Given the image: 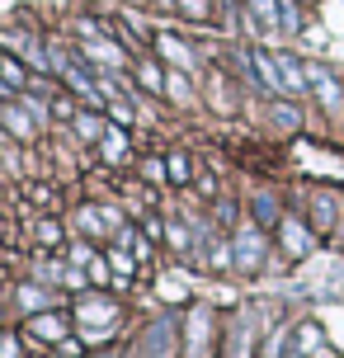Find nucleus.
<instances>
[{
	"instance_id": "obj_1",
	"label": "nucleus",
	"mask_w": 344,
	"mask_h": 358,
	"mask_svg": "<svg viewBox=\"0 0 344 358\" xmlns=\"http://www.w3.org/2000/svg\"><path fill=\"white\" fill-rule=\"evenodd\" d=\"M76 321H80V335H85V340H104V335H113V325H118V302H104V297L80 292Z\"/></svg>"
},
{
	"instance_id": "obj_2",
	"label": "nucleus",
	"mask_w": 344,
	"mask_h": 358,
	"mask_svg": "<svg viewBox=\"0 0 344 358\" xmlns=\"http://www.w3.org/2000/svg\"><path fill=\"white\" fill-rule=\"evenodd\" d=\"M0 48H10V52H15L34 76H52V62H48V48H43V38L29 34V29H5V34H0Z\"/></svg>"
},
{
	"instance_id": "obj_3",
	"label": "nucleus",
	"mask_w": 344,
	"mask_h": 358,
	"mask_svg": "<svg viewBox=\"0 0 344 358\" xmlns=\"http://www.w3.org/2000/svg\"><path fill=\"white\" fill-rule=\"evenodd\" d=\"M264 250H269V241H264V227H259V222H245V227L231 236V259H236L241 273H255V268L264 264Z\"/></svg>"
},
{
	"instance_id": "obj_4",
	"label": "nucleus",
	"mask_w": 344,
	"mask_h": 358,
	"mask_svg": "<svg viewBox=\"0 0 344 358\" xmlns=\"http://www.w3.org/2000/svg\"><path fill=\"white\" fill-rule=\"evenodd\" d=\"M241 66H245V76H250L255 85L264 90V94H288V85H283V76H278V57L264 52V48H255V52L241 57Z\"/></svg>"
},
{
	"instance_id": "obj_5",
	"label": "nucleus",
	"mask_w": 344,
	"mask_h": 358,
	"mask_svg": "<svg viewBox=\"0 0 344 358\" xmlns=\"http://www.w3.org/2000/svg\"><path fill=\"white\" fill-rule=\"evenodd\" d=\"M76 52H80V62H90V66H104V71H127V48L118 43V38H109V34L80 43Z\"/></svg>"
},
{
	"instance_id": "obj_6",
	"label": "nucleus",
	"mask_w": 344,
	"mask_h": 358,
	"mask_svg": "<svg viewBox=\"0 0 344 358\" xmlns=\"http://www.w3.org/2000/svg\"><path fill=\"white\" fill-rule=\"evenodd\" d=\"M307 85H311V94L321 99V108H326L330 118H340L344 113V85L321 66V62H307Z\"/></svg>"
},
{
	"instance_id": "obj_7",
	"label": "nucleus",
	"mask_w": 344,
	"mask_h": 358,
	"mask_svg": "<svg viewBox=\"0 0 344 358\" xmlns=\"http://www.w3.org/2000/svg\"><path fill=\"white\" fill-rule=\"evenodd\" d=\"M137 354L142 358H175V321L161 316V321L146 325L142 340H137Z\"/></svg>"
},
{
	"instance_id": "obj_8",
	"label": "nucleus",
	"mask_w": 344,
	"mask_h": 358,
	"mask_svg": "<svg viewBox=\"0 0 344 358\" xmlns=\"http://www.w3.org/2000/svg\"><path fill=\"white\" fill-rule=\"evenodd\" d=\"M0 127H5L15 142H29V137L38 132V118H34V113H29L24 104H19V99H10V104L0 108Z\"/></svg>"
},
{
	"instance_id": "obj_9",
	"label": "nucleus",
	"mask_w": 344,
	"mask_h": 358,
	"mask_svg": "<svg viewBox=\"0 0 344 358\" xmlns=\"http://www.w3.org/2000/svg\"><path fill=\"white\" fill-rule=\"evenodd\" d=\"M278 245H283L288 259H307V255H311V231L302 227V222L283 217V222H278Z\"/></svg>"
},
{
	"instance_id": "obj_10",
	"label": "nucleus",
	"mask_w": 344,
	"mask_h": 358,
	"mask_svg": "<svg viewBox=\"0 0 344 358\" xmlns=\"http://www.w3.org/2000/svg\"><path fill=\"white\" fill-rule=\"evenodd\" d=\"M29 335L48 344H66V316L62 311H38V316H29Z\"/></svg>"
},
{
	"instance_id": "obj_11",
	"label": "nucleus",
	"mask_w": 344,
	"mask_h": 358,
	"mask_svg": "<svg viewBox=\"0 0 344 358\" xmlns=\"http://www.w3.org/2000/svg\"><path fill=\"white\" fill-rule=\"evenodd\" d=\"M208 330H213V316H208V306H194V316H189V330H184V349H189V358H203V354H208Z\"/></svg>"
},
{
	"instance_id": "obj_12",
	"label": "nucleus",
	"mask_w": 344,
	"mask_h": 358,
	"mask_svg": "<svg viewBox=\"0 0 344 358\" xmlns=\"http://www.w3.org/2000/svg\"><path fill=\"white\" fill-rule=\"evenodd\" d=\"M156 52H161L170 66H180V71H194V52H189V43H180L175 34H156Z\"/></svg>"
},
{
	"instance_id": "obj_13",
	"label": "nucleus",
	"mask_w": 344,
	"mask_h": 358,
	"mask_svg": "<svg viewBox=\"0 0 344 358\" xmlns=\"http://www.w3.org/2000/svg\"><path fill=\"white\" fill-rule=\"evenodd\" d=\"M29 76H34V71H29V66H24L19 57H5V52H0V85L10 90L15 99L24 94V90H29Z\"/></svg>"
},
{
	"instance_id": "obj_14",
	"label": "nucleus",
	"mask_w": 344,
	"mask_h": 358,
	"mask_svg": "<svg viewBox=\"0 0 344 358\" xmlns=\"http://www.w3.org/2000/svg\"><path fill=\"white\" fill-rule=\"evenodd\" d=\"M278 57V76H283V85H288V94H307V66H302V62H297V57L292 52H273Z\"/></svg>"
},
{
	"instance_id": "obj_15",
	"label": "nucleus",
	"mask_w": 344,
	"mask_h": 358,
	"mask_svg": "<svg viewBox=\"0 0 344 358\" xmlns=\"http://www.w3.org/2000/svg\"><path fill=\"white\" fill-rule=\"evenodd\" d=\"M71 127H76V137H80V142H104V132H109V123H104L99 113H76Z\"/></svg>"
},
{
	"instance_id": "obj_16",
	"label": "nucleus",
	"mask_w": 344,
	"mask_h": 358,
	"mask_svg": "<svg viewBox=\"0 0 344 358\" xmlns=\"http://www.w3.org/2000/svg\"><path fill=\"white\" fill-rule=\"evenodd\" d=\"M250 208H255V222H259V227H278V222H283V213H278V198H273L269 189H259Z\"/></svg>"
},
{
	"instance_id": "obj_17",
	"label": "nucleus",
	"mask_w": 344,
	"mask_h": 358,
	"mask_svg": "<svg viewBox=\"0 0 344 358\" xmlns=\"http://www.w3.org/2000/svg\"><path fill=\"white\" fill-rule=\"evenodd\" d=\"M19 306H24L29 316H38V311H52V292H43L38 283H24V287H19Z\"/></svg>"
},
{
	"instance_id": "obj_18",
	"label": "nucleus",
	"mask_w": 344,
	"mask_h": 358,
	"mask_svg": "<svg viewBox=\"0 0 344 358\" xmlns=\"http://www.w3.org/2000/svg\"><path fill=\"white\" fill-rule=\"evenodd\" d=\"M245 10H250V29H278V0H245Z\"/></svg>"
},
{
	"instance_id": "obj_19",
	"label": "nucleus",
	"mask_w": 344,
	"mask_h": 358,
	"mask_svg": "<svg viewBox=\"0 0 344 358\" xmlns=\"http://www.w3.org/2000/svg\"><path fill=\"white\" fill-rule=\"evenodd\" d=\"M137 85H146L151 90V94H165V71L161 66H156V62H151V57H142V62H137Z\"/></svg>"
},
{
	"instance_id": "obj_20",
	"label": "nucleus",
	"mask_w": 344,
	"mask_h": 358,
	"mask_svg": "<svg viewBox=\"0 0 344 358\" xmlns=\"http://www.w3.org/2000/svg\"><path fill=\"white\" fill-rule=\"evenodd\" d=\"M165 99H170V104H194V85H189V76L165 71Z\"/></svg>"
},
{
	"instance_id": "obj_21",
	"label": "nucleus",
	"mask_w": 344,
	"mask_h": 358,
	"mask_svg": "<svg viewBox=\"0 0 344 358\" xmlns=\"http://www.w3.org/2000/svg\"><path fill=\"white\" fill-rule=\"evenodd\" d=\"M335 208H340V203H335L330 194H321L316 203H311V222H316V231H330V227H335Z\"/></svg>"
},
{
	"instance_id": "obj_22",
	"label": "nucleus",
	"mask_w": 344,
	"mask_h": 358,
	"mask_svg": "<svg viewBox=\"0 0 344 358\" xmlns=\"http://www.w3.org/2000/svg\"><path fill=\"white\" fill-rule=\"evenodd\" d=\"M227 358H250V316H241L231 330V349H227Z\"/></svg>"
},
{
	"instance_id": "obj_23",
	"label": "nucleus",
	"mask_w": 344,
	"mask_h": 358,
	"mask_svg": "<svg viewBox=\"0 0 344 358\" xmlns=\"http://www.w3.org/2000/svg\"><path fill=\"white\" fill-rule=\"evenodd\" d=\"M123 151H127V132L109 127V132H104V142H99V156H104V161H123Z\"/></svg>"
},
{
	"instance_id": "obj_24",
	"label": "nucleus",
	"mask_w": 344,
	"mask_h": 358,
	"mask_svg": "<svg viewBox=\"0 0 344 358\" xmlns=\"http://www.w3.org/2000/svg\"><path fill=\"white\" fill-rule=\"evenodd\" d=\"M297 29H302V10H297V5H292V0H278V34H297Z\"/></svg>"
},
{
	"instance_id": "obj_25",
	"label": "nucleus",
	"mask_w": 344,
	"mask_h": 358,
	"mask_svg": "<svg viewBox=\"0 0 344 358\" xmlns=\"http://www.w3.org/2000/svg\"><path fill=\"white\" fill-rule=\"evenodd\" d=\"M165 241H170V250H180V255L194 250V231H189L184 222H170V227H165Z\"/></svg>"
},
{
	"instance_id": "obj_26",
	"label": "nucleus",
	"mask_w": 344,
	"mask_h": 358,
	"mask_svg": "<svg viewBox=\"0 0 344 358\" xmlns=\"http://www.w3.org/2000/svg\"><path fill=\"white\" fill-rule=\"evenodd\" d=\"M165 170H170V179H175V184H189V179H194V161H189L184 151L165 156Z\"/></svg>"
},
{
	"instance_id": "obj_27",
	"label": "nucleus",
	"mask_w": 344,
	"mask_h": 358,
	"mask_svg": "<svg viewBox=\"0 0 344 358\" xmlns=\"http://www.w3.org/2000/svg\"><path fill=\"white\" fill-rule=\"evenodd\" d=\"M316 349H321V330H316V325H302V330H297V349H292V358L316 354Z\"/></svg>"
},
{
	"instance_id": "obj_28",
	"label": "nucleus",
	"mask_w": 344,
	"mask_h": 358,
	"mask_svg": "<svg viewBox=\"0 0 344 358\" xmlns=\"http://www.w3.org/2000/svg\"><path fill=\"white\" fill-rule=\"evenodd\" d=\"M76 222H80V231H90V236H104V231H109V217L94 213V208H80V217H76Z\"/></svg>"
},
{
	"instance_id": "obj_29",
	"label": "nucleus",
	"mask_w": 344,
	"mask_h": 358,
	"mask_svg": "<svg viewBox=\"0 0 344 358\" xmlns=\"http://www.w3.org/2000/svg\"><path fill=\"white\" fill-rule=\"evenodd\" d=\"M231 241H213V250H208V268H231Z\"/></svg>"
},
{
	"instance_id": "obj_30",
	"label": "nucleus",
	"mask_w": 344,
	"mask_h": 358,
	"mask_svg": "<svg viewBox=\"0 0 344 358\" xmlns=\"http://www.w3.org/2000/svg\"><path fill=\"white\" fill-rule=\"evenodd\" d=\"M66 255H71V264H76V268H90V264H94V250H90V241H76V245H71Z\"/></svg>"
},
{
	"instance_id": "obj_31",
	"label": "nucleus",
	"mask_w": 344,
	"mask_h": 358,
	"mask_svg": "<svg viewBox=\"0 0 344 358\" xmlns=\"http://www.w3.org/2000/svg\"><path fill=\"white\" fill-rule=\"evenodd\" d=\"M34 236H38V245H57V241H62V227H57V222H38Z\"/></svg>"
},
{
	"instance_id": "obj_32",
	"label": "nucleus",
	"mask_w": 344,
	"mask_h": 358,
	"mask_svg": "<svg viewBox=\"0 0 344 358\" xmlns=\"http://www.w3.org/2000/svg\"><path fill=\"white\" fill-rule=\"evenodd\" d=\"M283 349H288V330H273L269 344H264V354L259 358H283Z\"/></svg>"
},
{
	"instance_id": "obj_33",
	"label": "nucleus",
	"mask_w": 344,
	"mask_h": 358,
	"mask_svg": "<svg viewBox=\"0 0 344 358\" xmlns=\"http://www.w3.org/2000/svg\"><path fill=\"white\" fill-rule=\"evenodd\" d=\"M19 104H24V108H29V113H34V118H38V127L48 123V104H43L38 94H19Z\"/></svg>"
},
{
	"instance_id": "obj_34",
	"label": "nucleus",
	"mask_w": 344,
	"mask_h": 358,
	"mask_svg": "<svg viewBox=\"0 0 344 358\" xmlns=\"http://www.w3.org/2000/svg\"><path fill=\"white\" fill-rule=\"evenodd\" d=\"M109 264L118 268V273H132V264H137V255H132V250H123V245H118V250L109 255Z\"/></svg>"
},
{
	"instance_id": "obj_35",
	"label": "nucleus",
	"mask_w": 344,
	"mask_h": 358,
	"mask_svg": "<svg viewBox=\"0 0 344 358\" xmlns=\"http://www.w3.org/2000/svg\"><path fill=\"white\" fill-rule=\"evenodd\" d=\"M273 123H278V127H288V132H292V127L302 123V118H297V108H288V104H278V108H273Z\"/></svg>"
},
{
	"instance_id": "obj_36",
	"label": "nucleus",
	"mask_w": 344,
	"mask_h": 358,
	"mask_svg": "<svg viewBox=\"0 0 344 358\" xmlns=\"http://www.w3.org/2000/svg\"><path fill=\"white\" fill-rule=\"evenodd\" d=\"M113 113V123H132V118H137V108L132 104H123V99H113V104H104Z\"/></svg>"
},
{
	"instance_id": "obj_37",
	"label": "nucleus",
	"mask_w": 344,
	"mask_h": 358,
	"mask_svg": "<svg viewBox=\"0 0 344 358\" xmlns=\"http://www.w3.org/2000/svg\"><path fill=\"white\" fill-rule=\"evenodd\" d=\"M90 283H113V278H109V259H104V255H94V264H90Z\"/></svg>"
},
{
	"instance_id": "obj_38",
	"label": "nucleus",
	"mask_w": 344,
	"mask_h": 358,
	"mask_svg": "<svg viewBox=\"0 0 344 358\" xmlns=\"http://www.w3.org/2000/svg\"><path fill=\"white\" fill-rule=\"evenodd\" d=\"M142 175L151 184H161V179H170V170H165V161H142Z\"/></svg>"
},
{
	"instance_id": "obj_39",
	"label": "nucleus",
	"mask_w": 344,
	"mask_h": 358,
	"mask_svg": "<svg viewBox=\"0 0 344 358\" xmlns=\"http://www.w3.org/2000/svg\"><path fill=\"white\" fill-rule=\"evenodd\" d=\"M180 10H184V15H194V19H203V15H208V0H180Z\"/></svg>"
},
{
	"instance_id": "obj_40",
	"label": "nucleus",
	"mask_w": 344,
	"mask_h": 358,
	"mask_svg": "<svg viewBox=\"0 0 344 358\" xmlns=\"http://www.w3.org/2000/svg\"><path fill=\"white\" fill-rule=\"evenodd\" d=\"M0 358H19V340L15 335H0Z\"/></svg>"
},
{
	"instance_id": "obj_41",
	"label": "nucleus",
	"mask_w": 344,
	"mask_h": 358,
	"mask_svg": "<svg viewBox=\"0 0 344 358\" xmlns=\"http://www.w3.org/2000/svg\"><path fill=\"white\" fill-rule=\"evenodd\" d=\"M52 113H57V118H76V104H71V99H57Z\"/></svg>"
},
{
	"instance_id": "obj_42",
	"label": "nucleus",
	"mask_w": 344,
	"mask_h": 358,
	"mask_svg": "<svg viewBox=\"0 0 344 358\" xmlns=\"http://www.w3.org/2000/svg\"><path fill=\"white\" fill-rule=\"evenodd\" d=\"M142 231L151 236V241H156V236H165V227H161V222H156V217H146V227H142Z\"/></svg>"
},
{
	"instance_id": "obj_43",
	"label": "nucleus",
	"mask_w": 344,
	"mask_h": 358,
	"mask_svg": "<svg viewBox=\"0 0 344 358\" xmlns=\"http://www.w3.org/2000/svg\"><path fill=\"white\" fill-rule=\"evenodd\" d=\"M156 5H161V10H175V5H180V0H156Z\"/></svg>"
},
{
	"instance_id": "obj_44",
	"label": "nucleus",
	"mask_w": 344,
	"mask_h": 358,
	"mask_svg": "<svg viewBox=\"0 0 344 358\" xmlns=\"http://www.w3.org/2000/svg\"><path fill=\"white\" fill-rule=\"evenodd\" d=\"M0 108H5V99H0Z\"/></svg>"
},
{
	"instance_id": "obj_45",
	"label": "nucleus",
	"mask_w": 344,
	"mask_h": 358,
	"mask_svg": "<svg viewBox=\"0 0 344 358\" xmlns=\"http://www.w3.org/2000/svg\"><path fill=\"white\" fill-rule=\"evenodd\" d=\"M57 358H66V354H57Z\"/></svg>"
}]
</instances>
